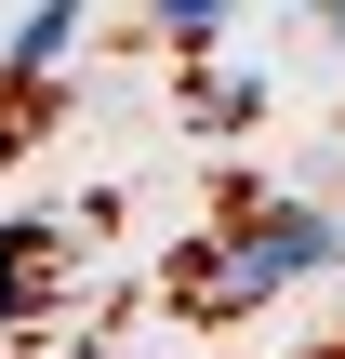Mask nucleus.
<instances>
[{
  "instance_id": "2",
  "label": "nucleus",
  "mask_w": 345,
  "mask_h": 359,
  "mask_svg": "<svg viewBox=\"0 0 345 359\" xmlns=\"http://www.w3.org/2000/svg\"><path fill=\"white\" fill-rule=\"evenodd\" d=\"M40 266H53V226H0V320L40 306Z\"/></svg>"
},
{
  "instance_id": "1",
  "label": "nucleus",
  "mask_w": 345,
  "mask_h": 359,
  "mask_svg": "<svg viewBox=\"0 0 345 359\" xmlns=\"http://www.w3.org/2000/svg\"><path fill=\"white\" fill-rule=\"evenodd\" d=\"M332 253H345V226L319 213V200H266V213H239V226H226V253H199V266H186V306H199V320H239V306H266V293L319 280Z\"/></svg>"
},
{
  "instance_id": "3",
  "label": "nucleus",
  "mask_w": 345,
  "mask_h": 359,
  "mask_svg": "<svg viewBox=\"0 0 345 359\" xmlns=\"http://www.w3.org/2000/svg\"><path fill=\"white\" fill-rule=\"evenodd\" d=\"M66 40H80V13H13L0 67H13V80H27V67H66Z\"/></svg>"
}]
</instances>
